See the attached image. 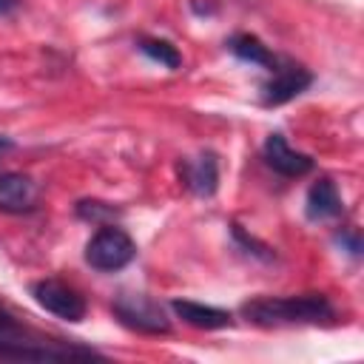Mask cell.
Listing matches in <instances>:
<instances>
[{"label":"cell","mask_w":364,"mask_h":364,"mask_svg":"<svg viewBox=\"0 0 364 364\" xmlns=\"http://www.w3.org/2000/svg\"><path fill=\"white\" fill-rule=\"evenodd\" d=\"M6 151H11V139H9V136H0V156H3Z\"/></svg>","instance_id":"obj_16"},{"label":"cell","mask_w":364,"mask_h":364,"mask_svg":"<svg viewBox=\"0 0 364 364\" xmlns=\"http://www.w3.org/2000/svg\"><path fill=\"white\" fill-rule=\"evenodd\" d=\"M341 213H344V202H341V193H338L336 182L321 176L307 191V216L313 222H324V219H336Z\"/></svg>","instance_id":"obj_9"},{"label":"cell","mask_w":364,"mask_h":364,"mask_svg":"<svg viewBox=\"0 0 364 364\" xmlns=\"http://www.w3.org/2000/svg\"><path fill=\"white\" fill-rule=\"evenodd\" d=\"M338 242H341V245H347L353 256H358V253H361V242H358V236H355V233H338Z\"/></svg>","instance_id":"obj_14"},{"label":"cell","mask_w":364,"mask_h":364,"mask_svg":"<svg viewBox=\"0 0 364 364\" xmlns=\"http://www.w3.org/2000/svg\"><path fill=\"white\" fill-rule=\"evenodd\" d=\"M182 179L196 196H210L219 182V165L213 154H199L196 159L182 162Z\"/></svg>","instance_id":"obj_10"},{"label":"cell","mask_w":364,"mask_h":364,"mask_svg":"<svg viewBox=\"0 0 364 364\" xmlns=\"http://www.w3.org/2000/svg\"><path fill=\"white\" fill-rule=\"evenodd\" d=\"M173 313L196 327V330H219V327H230L233 324V316L228 310H219V307H210V304H199V301H188V299H176L173 304Z\"/></svg>","instance_id":"obj_8"},{"label":"cell","mask_w":364,"mask_h":364,"mask_svg":"<svg viewBox=\"0 0 364 364\" xmlns=\"http://www.w3.org/2000/svg\"><path fill=\"white\" fill-rule=\"evenodd\" d=\"M20 6V0H0V14H11Z\"/></svg>","instance_id":"obj_15"},{"label":"cell","mask_w":364,"mask_h":364,"mask_svg":"<svg viewBox=\"0 0 364 364\" xmlns=\"http://www.w3.org/2000/svg\"><path fill=\"white\" fill-rule=\"evenodd\" d=\"M77 216L85 219V222H105V219H114L117 210L105 202H97V199H82L77 205Z\"/></svg>","instance_id":"obj_13"},{"label":"cell","mask_w":364,"mask_h":364,"mask_svg":"<svg viewBox=\"0 0 364 364\" xmlns=\"http://www.w3.org/2000/svg\"><path fill=\"white\" fill-rule=\"evenodd\" d=\"M31 296H34V301H37L43 310L54 313L57 318L80 321V318L85 316V299H82L74 287H68V284H63V282H57V279L34 282V284H31Z\"/></svg>","instance_id":"obj_4"},{"label":"cell","mask_w":364,"mask_h":364,"mask_svg":"<svg viewBox=\"0 0 364 364\" xmlns=\"http://www.w3.org/2000/svg\"><path fill=\"white\" fill-rule=\"evenodd\" d=\"M134 256H136L134 239H131L122 228H114V225L100 228V230L91 236V242L85 245V262H88L94 270H102V273L122 270Z\"/></svg>","instance_id":"obj_2"},{"label":"cell","mask_w":364,"mask_h":364,"mask_svg":"<svg viewBox=\"0 0 364 364\" xmlns=\"http://www.w3.org/2000/svg\"><path fill=\"white\" fill-rule=\"evenodd\" d=\"M37 202V185L23 173H0V210L26 213Z\"/></svg>","instance_id":"obj_7"},{"label":"cell","mask_w":364,"mask_h":364,"mask_svg":"<svg viewBox=\"0 0 364 364\" xmlns=\"http://www.w3.org/2000/svg\"><path fill=\"white\" fill-rule=\"evenodd\" d=\"M139 51H142L145 57H151L154 63H159V65L171 68V71H176V68L182 65V54H179V51H176V46H171L168 40L142 37V40H139Z\"/></svg>","instance_id":"obj_12"},{"label":"cell","mask_w":364,"mask_h":364,"mask_svg":"<svg viewBox=\"0 0 364 364\" xmlns=\"http://www.w3.org/2000/svg\"><path fill=\"white\" fill-rule=\"evenodd\" d=\"M228 48H230V54H236L239 60L253 63V65H264L267 71H273V68L279 65V60L270 54V48H267L259 37H253V34H236V37H230V40H228Z\"/></svg>","instance_id":"obj_11"},{"label":"cell","mask_w":364,"mask_h":364,"mask_svg":"<svg viewBox=\"0 0 364 364\" xmlns=\"http://www.w3.org/2000/svg\"><path fill=\"white\" fill-rule=\"evenodd\" d=\"M262 154H264V162L282 176H304L313 171V159L301 151H293L282 134H270L264 139Z\"/></svg>","instance_id":"obj_6"},{"label":"cell","mask_w":364,"mask_h":364,"mask_svg":"<svg viewBox=\"0 0 364 364\" xmlns=\"http://www.w3.org/2000/svg\"><path fill=\"white\" fill-rule=\"evenodd\" d=\"M242 316L259 327H284V324H324L333 321L336 310L321 293L304 296H262L242 304Z\"/></svg>","instance_id":"obj_1"},{"label":"cell","mask_w":364,"mask_h":364,"mask_svg":"<svg viewBox=\"0 0 364 364\" xmlns=\"http://www.w3.org/2000/svg\"><path fill=\"white\" fill-rule=\"evenodd\" d=\"M310 82H313V77L307 68H301L296 63H282L273 68V77L264 82L262 102L264 105H284V102L296 100Z\"/></svg>","instance_id":"obj_5"},{"label":"cell","mask_w":364,"mask_h":364,"mask_svg":"<svg viewBox=\"0 0 364 364\" xmlns=\"http://www.w3.org/2000/svg\"><path fill=\"white\" fill-rule=\"evenodd\" d=\"M114 313L125 327L139 330V333H168L171 330L165 310L145 293H122L114 301Z\"/></svg>","instance_id":"obj_3"}]
</instances>
